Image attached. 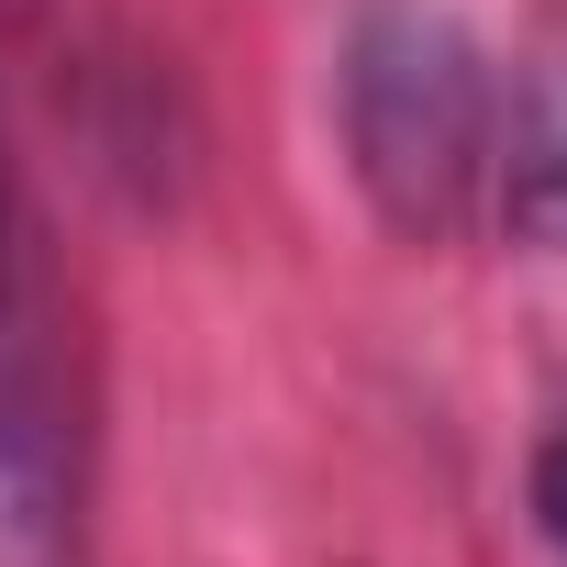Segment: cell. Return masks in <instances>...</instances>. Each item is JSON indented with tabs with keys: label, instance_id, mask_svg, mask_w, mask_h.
<instances>
[{
	"label": "cell",
	"instance_id": "obj_3",
	"mask_svg": "<svg viewBox=\"0 0 567 567\" xmlns=\"http://www.w3.org/2000/svg\"><path fill=\"white\" fill-rule=\"evenodd\" d=\"M489 223L534 256H567V56H534L501 90V145H489Z\"/></svg>",
	"mask_w": 567,
	"mask_h": 567
},
{
	"label": "cell",
	"instance_id": "obj_1",
	"mask_svg": "<svg viewBox=\"0 0 567 567\" xmlns=\"http://www.w3.org/2000/svg\"><path fill=\"white\" fill-rule=\"evenodd\" d=\"M346 167L368 212L401 245H456L489 212V145H501V68L445 0H368L334 68Z\"/></svg>",
	"mask_w": 567,
	"mask_h": 567
},
{
	"label": "cell",
	"instance_id": "obj_2",
	"mask_svg": "<svg viewBox=\"0 0 567 567\" xmlns=\"http://www.w3.org/2000/svg\"><path fill=\"white\" fill-rule=\"evenodd\" d=\"M79 379H68V312L45 223L0 156V567H79Z\"/></svg>",
	"mask_w": 567,
	"mask_h": 567
},
{
	"label": "cell",
	"instance_id": "obj_4",
	"mask_svg": "<svg viewBox=\"0 0 567 567\" xmlns=\"http://www.w3.org/2000/svg\"><path fill=\"white\" fill-rule=\"evenodd\" d=\"M523 501H534V534L567 556V434H545V445H534V467H523Z\"/></svg>",
	"mask_w": 567,
	"mask_h": 567
}]
</instances>
